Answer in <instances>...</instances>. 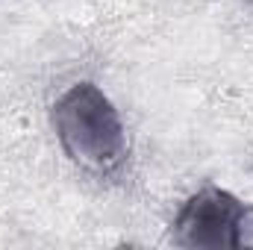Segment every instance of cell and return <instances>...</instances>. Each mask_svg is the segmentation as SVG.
I'll use <instances>...</instances> for the list:
<instances>
[{
    "label": "cell",
    "instance_id": "obj_2",
    "mask_svg": "<svg viewBox=\"0 0 253 250\" xmlns=\"http://www.w3.org/2000/svg\"><path fill=\"white\" fill-rule=\"evenodd\" d=\"M171 242L180 248H253V209L224 188H200L174 218Z\"/></svg>",
    "mask_w": 253,
    "mask_h": 250
},
{
    "label": "cell",
    "instance_id": "obj_1",
    "mask_svg": "<svg viewBox=\"0 0 253 250\" xmlns=\"http://www.w3.org/2000/svg\"><path fill=\"white\" fill-rule=\"evenodd\" d=\"M65 156L85 171L109 174L126 159V129L112 100L94 83H74L50 112Z\"/></svg>",
    "mask_w": 253,
    "mask_h": 250
}]
</instances>
